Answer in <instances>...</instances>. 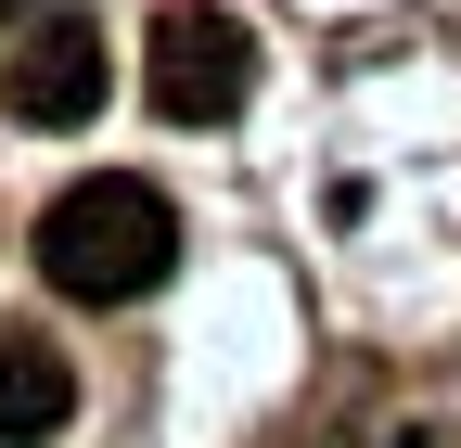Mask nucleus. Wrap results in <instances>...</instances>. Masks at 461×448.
I'll return each instance as SVG.
<instances>
[{
	"label": "nucleus",
	"instance_id": "1",
	"mask_svg": "<svg viewBox=\"0 0 461 448\" xmlns=\"http://www.w3.org/2000/svg\"><path fill=\"white\" fill-rule=\"evenodd\" d=\"M167 256H180V205H167L154 180H129V166L77 180L65 205L39 218V282L77 295V308H129V295H154Z\"/></svg>",
	"mask_w": 461,
	"mask_h": 448
},
{
	"label": "nucleus",
	"instance_id": "2",
	"mask_svg": "<svg viewBox=\"0 0 461 448\" xmlns=\"http://www.w3.org/2000/svg\"><path fill=\"white\" fill-rule=\"evenodd\" d=\"M141 90H154L167 129H218V116H244V90H257V39L230 13H205V0H180V13H154V39H141Z\"/></svg>",
	"mask_w": 461,
	"mask_h": 448
},
{
	"label": "nucleus",
	"instance_id": "3",
	"mask_svg": "<svg viewBox=\"0 0 461 448\" xmlns=\"http://www.w3.org/2000/svg\"><path fill=\"white\" fill-rule=\"evenodd\" d=\"M90 103H103V39L65 26V13L26 26V39H14V65H0V116H14V129H77Z\"/></svg>",
	"mask_w": 461,
	"mask_h": 448
},
{
	"label": "nucleus",
	"instance_id": "4",
	"mask_svg": "<svg viewBox=\"0 0 461 448\" xmlns=\"http://www.w3.org/2000/svg\"><path fill=\"white\" fill-rule=\"evenodd\" d=\"M65 410H77L65 359H51L39 333H0V448H51V435H65Z\"/></svg>",
	"mask_w": 461,
	"mask_h": 448
},
{
	"label": "nucleus",
	"instance_id": "5",
	"mask_svg": "<svg viewBox=\"0 0 461 448\" xmlns=\"http://www.w3.org/2000/svg\"><path fill=\"white\" fill-rule=\"evenodd\" d=\"M26 26H39V0H0V39H26Z\"/></svg>",
	"mask_w": 461,
	"mask_h": 448
}]
</instances>
